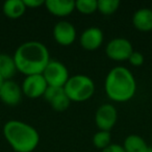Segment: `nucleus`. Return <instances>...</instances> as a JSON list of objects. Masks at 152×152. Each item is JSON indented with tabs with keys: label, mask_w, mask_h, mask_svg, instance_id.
Returning a JSON list of instances; mask_svg holds the SVG:
<instances>
[{
	"label": "nucleus",
	"mask_w": 152,
	"mask_h": 152,
	"mask_svg": "<svg viewBox=\"0 0 152 152\" xmlns=\"http://www.w3.org/2000/svg\"><path fill=\"white\" fill-rule=\"evenodd\" d=\"M17 72L15 59L12 55L7 53H0V76L5 80H10Z\"/></svg>",
	"instance_id": "obj_17"
},
{
	"label": "nucleus",
	"mask_w": 152,
	"mask_h": 152,
	"mask_svg": "<svg viewBox=\"0 0 152 152\" xmlns=\"http://www.w3.org/2000/svg\"><path fill=\"white\" fill-rule=\"evenodd\" d=\"M24 3H25L26 7H29V9H38V7L45 5L44 0H23Z\"/></svg>",
	"instance_id": "obj_23"
},
{
	"label": "nucleus",
	"mask_w": 152,
	"mask_h": 152,
	"mask_svg": "<svg viewBox=\"0 0 152 152\" xmlns=\"http://www.w3.org/2000/svg\"><path fill=\"white\" fill-rule=\"evenodd\" d=\"M120 7L119 0H98V12L103 15H112Z\"/></svg>",
	"instance_id": "obj_20"
},
{
	"label": "nucleus",
	"mask_w": 152,
	"mask_h": 152,
	"mask_svg": "<svg viewBox=\"0 0 152 152\" xmlns=\"http://www.w3.org/2000/svg\"><path fill=\"white\" fill-rule=\"evenodd\" d=\"M104 91L115 102H126L137 92V81L133 74L125 67H115L107 73L104 81Z\"/></svg>",
	"instance_id": "obj_2"
},
{
	"label": "nucleus",
	"mask_w": 152,
	"mask_h": 152,
	"mask_svg": "<svg viewBox=\"0 0 152 152\" xmlns=\"http://www.w3.org/2000/svg\"><path fill=\"white\" fill-rule=\"evenodd\" d=\"M26 5L23 0H7L3 3V14L10 19H18L26 12Z\"/></svg>",
	"instance_id": "obj_15"
},
{
	"label": "nucleus",
	"mask_w": 152,
	"mask_h": 152,
	"mask_svg": "<svg viewBox=\"0 0 152 152\" xmlns=\"http://www.w3.org/2000/svg\"><path fill=\"white\" fill-rule=\"evenodd\" d=\"M133 52V46L129 40L125 38H115L107 43L105 53L108 58L116 61H128Z\"/></svg>",
	"instance_id": "obj_6"
},
{
	"label": "nucleus",
	"mask_w": 152,
	"mask_h": 152,
	"mask_svg": "<svg viewBox=\"0 0 152 152\" xmlns=\"http://www.w3.org/2000/svg\"><path fill=\"white\" fill-rule=\"evenodd\" d=\"M151 10H152V7H151Z\"/></svg>",
	"instance_id": "obj_27"
},
{
	"label": "nucleus",
	"mask_w": 152,
	"mask_h": 152,
	"mask_svg": "<svg viewBox=\"0 0 152 152\" xmlns=\"http://www.w3.org/2000/svg\"><path fill=\"white\" fill-rule=\"evenodd\" d=\"M13 57L17 71L25 76L42 74L51 59L48 48L39 41L22 43L16 49Z\"/></svg>",
	"instance_id": "obj_1"
},
{
	"label": "nucleus",
	"mask_w": 152,
	"mask_h": 152,
	"mask_svg": "<svg viewBox=\"0 0 152 152\" xmlns=\"http://www.w3.org/2000/svg\"><path fill=\"white\" fill-rule=\"evenodd\" d=\"M93 144L98 149H104L110 144L112 141V134L110 131H104V130H98L95 134L93 135Z\"/></svg>",
	"instance_id": "obj_19"
},
{
	"label": "nucleus",
	"mask_w": 152,
	"mask_h": 152,
	"mask_svg": "<svg viewBox=\"0 0 152 152\" xmlns=\"http://www.w3.org/2000/svg\"><path fill=\"white\" fill-rule=\"evenodd\" d=\"M101 152H125V150H124V148H123L122 145L110 143L107 147H105L104 149H102Z\"/></svg>",
	"instance_id": "obj_22"
},
{
	"label": "nucleus",
	"mask_w": 152,
	"mask_h": 152,
	"mask_svg": "<svg viewBox=\"0 0 152 152\" xmlns=\"http://www.w3.org/2000/svg\"><path fill=\"white\" fill-rule=\"evenodd\" d=\"M128 61L134 67H140V66L143 65L144 63V55L142 54L140 51H134L130 54L128 58Z\"/></svg>",
	"instance_id": "obj_21"
},
{
	"label": "nucleus",
	"mask_w": 152,
	"mask_h": 152,
	"mask_svg": "<svg viewBox=\"0 0 152 152\" xmlns=\"http://www.w3.org/2000/svg\"><path fill=\"white\" fill-rule=\"evenodd\" d=\"M4 81H5V79L3 78V77H1V76H0V89L2 88L3 83H4Z\"/></svg>",
	"instance_id": "obj_24"
},
{
	"label": "nucleus",
	"mask_w": 152,
	"mask_h": 152,
	"mask_svg": "<svg viewBox=\"0 0 152 152\" xmlns=\"http://www.w3.org/2000/svg\"><path fill=\"white\" fill-rule=\"evenodd\" d=\"M3 135L15 152H32L40 143L38 130L19 120L7 121L3 125Z\"/></svg>",
	"instance_id": "obj_3"
},
{
	"label": "nucleus",
	"mask_w": 152,
	"mask_h": 152,
	"mask_svg": "<svg viewBox=\"0 0 152 152\" xmlns=\"http://www.w3.org/2000/svg\"><path fill=\"white\" fill-rule=\"evenodd\" d=\"M53 38L61 46H70L76 40V28L71 22L61 20L53 27Z\"/></svg>",
	"instance_id": "obj_9"
},
{
	"label": "nucleus",
	"mask_w": 152,
	"mask_h": 152,
	"mask_svg": "<svg viewBox=\"0 0 152 152\" xmlns=\"http://www.w3.org/2000/svg\"><path fill=\"white\" fill-rule=\"evenodd\" d=\"M47 88H48V85L43 74H34V75L25 76L21 85L23 95L31 99L44 96Z\"/></svg>",
	"instance_id": "obj_7"
},
{
	"label": "nucleus",
	"mask_w": 152,
	"mask_h": 152,
	"mask_svg": "<svg viewBox=\"0 0 152 152\" xmlns=\"http://www.w3.org/2000/svg\"><path fill=\"white\" fill-rule=\"evenodd\" d=\"M132 24L140 31L152 30V10L149 7H142L132 15Z\"/></svg>",
	"instance_id": "obj_14"
},
{
	"label": "nucleus",
	"mask_w": 152,
	"mask_h": 152,
	"mask_svg": "<svg viewBox=\"0 0 152 152\" xmlns=\"http://www.w3.org/2000/svg\"><path fill=\"white\" fill-rule=\"evenodd\" d=\"M75 10L85 15L93 14L98 10V0H77L75 1Z\"/></svg>",
	"instance_id": "obj_18"
},
{
	"label": "nucleus",
	"mask_w": 152,
	"mask_h": 152,
	"mask_svg": "<svg viewBox=\"0 0 152 152\" xmlns=\"http://www.w3.org/2000/svg\"><path fill=\"white\" fill-rule=\"evenodd\" d=\"M103 31L99 27H89L81 32L79 37V43L81 47L88 51H94L98 49L103 43Z\"/></svg>",
	"instance_id": "obj_12"
},
{
	"label": "nucleus",
	"mask_w": 152,
	"mask_h": 152,
	"mask_svg": "<svg viewBox=\"0 0 152 152\" xmlns=\"http://www.w3.org/2000/svg\"><path fill=\"white\" fill-rule=\"evenodd\" d=\"M64 91L70 101L83 102L89 100L95 93L94 80L85 74H76L70 78L64 86Z\"/></svg>",
	"instance_id": "obj_4"
},
{
	"label": "nucleus",
	"mask_w": 152,
	"mask_h": 152,
	"mask_svg": "<svg viewBox=\"0 0 152 152\" xmlns=\"http://www.w3.org/2000/svg\"><path fill=\"white\" fill-rule=\"evenodd\" d=\"M122 146L125 152H146L149 147L141 135L134 134V133L127 135Z\"/></svg>",
	"instance_id": "obj_16"
},
{
	"label": "nucleus",
	"mask_w": 152,
	"mask_h": 152,
	"mask_svg": "<svg viewBox=\"0 0 152 152\" xmlns=\"http://www.w3.org/2000/svg\"><path fill=\"white\" fill-rule=\"evenodd\" d=\"M151 141H152V134H151Z\"/></svg>",
	"instance_id": "obj_26"
},
{
	"label": "nucleus",
	"mask_w": 152,
	"mask_h": 152,
	"mask_svg": "<svg viewBox=\"0 0 152 152\" xmlns=\"http://www.w3.org/2000/svg\"><path fill=\"white\" fill-rule=\"evenodd\" d=\"M42 74L48 87L64 88L70 78L69 70L66 65L56 59H50Z\"/></svg>",
	"instance_id": "obj_5"
},
{
	"label": "nucleus",
	"mask_w": 152,
	"mask_h": 152,
	"mask_svg": "<svg viewBox=\"0 0 152 152\" xmlns=\"http://www.w3.org/2000/svg\"><path fill=\"white\" fill-rule=\"evenodd\" d=\"M146 152H152V147H148V149Z\"/></svg>",
	"instance_id": "obj_25"
},
{
	"label": "nucleus",
	"mask_w": 152,
	"mask_h": 152,
	"mask_svg": "<svg viewBox=\"0 0 152 152\" xmlns=\"http://www.w3.org/2000/svg\"><path fill=\"white\" fill-rule=\"evenodd\" d=\"M22 95L23 93H22L21 86H19L12 79L5 80L2 88L0 89V100L10 106H15L19 104L22 100Z\"/></svg>",
	"instance_id": "obj_11"
},
{
	"label": "nucleus",
	"mask_w": 152,
	"mask_h": 152,
	"mask_svg": "<svg viewBox=\"0 0 152 152\" xmlns=\"http://www.w3.org/2000/svg\"><path fill=\"white\" fill-rule=\"evenodd\" d=\"M45 7L47 11L57 17L69 16L75 10V1L73 0H46Z\"/></svg>",
	"instance_id": "obj_13"
},
{
	"label": "nucleus",
	"mask_w": 152,
	"mask_h": 152,
	"mask_svg": "<svg viewBox=\"0 0 152 152\" xmlns=\"http://www.w3.org/2000/svg\"><path fill=\"white\" fill-rule=\"evenodd\" d=\"M118 121V110L115 105L104 103L97 108L95 114V123L99 130L110 131Z\"/></svg>",
	"instance_id": "obj_8"
},
{
	"label": "nucleus",
	"mask_w": 152,
	"mask_h": 152,
	"mask_svg": "<svg viewBox=\"0 0 152 152\" xmlns=\"http://www.w3.org/2000/svg\"><path fill=\"white\" fill-rule=\"evenodd\" d=\"M43 97L56 112H64L69 107L71 103L67 94L64 91V88L48 87Z\"/></svg>",
	"instance_id": "obj_10"
}]
</instances>
